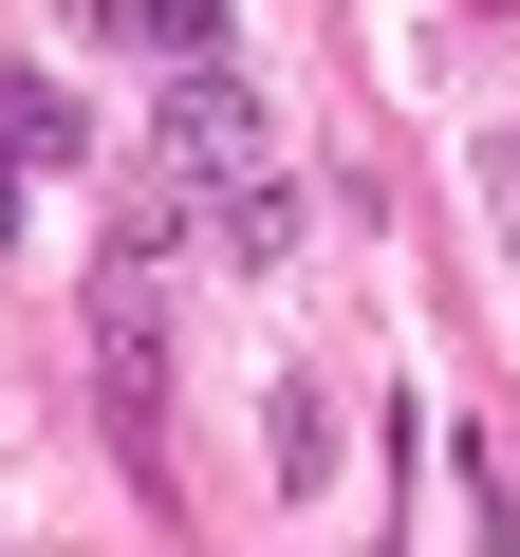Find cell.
<instances>
[{
    "label": "cell",
    "instance_id": "cell-6",
    "mask_svg": "<svg viewBox=\"0 0 520 557\" xmlns=\"http://www.w3.org/2000/svg\"><path fill=\"white\" fill-rule=\"evenodd\" d=\"M260 465H280V483H335V391H280V428H260Z\"/></svg>",
    "mask_w": 520,
    "mask_h": 557
},
{
    "label": "cell",
    "instance_id": "cell-5",
    "mask_svg": "<svg viewBox=\"0 0 520 557\" xmlns=\"http://www.w3.org/2000/svg\"><path fill=\"white\" fill-rule=\"evenodd\" d=\"M205 242L260 278V260H298V186H242V205H205Z\"/></svg>",
    "mask_w": 520,
    "mask_h": 557
},
{
    "label": "cell",
    "instance_id": "cell-1",
    "mask_svg": "<svg viewBox=\"0 0 520 557\" xmlns=\"http://www.w3.org/2000/svg\"><path fill=\"white\" fill-rule=\"evenodd\" d=\"M168 186L186 205H242V186H280V112H260V75H168Z\"/></svg>",
    "mask_w": 520,
    "mask_h": 557
},
{
    "label": "cell",
    "instance_id": "cell-2",
    "mask_svg": "<svg viewBox=\"0 0 520 557\" xmlns=\"http://www.w3.org/2000/svg\"><path fill=\"white\" fill-rule=\"evenodd\" d=\"M94 391L131 446H168V335H149V260H94Z\"/></svg>",
    "mask_w": 520,
    "mask_h": 557
},
{
    "label": "cell",
    "instance_id": "cell-3",
    "mask_svg": "<svg viewBox=\"0 0 520 557\" xmlns=\"http://www.w3.org/2000/svg\"><path fill=\"white\" fill-rule=\"evenodd\" d=\"M94 38H131V57H168V75H205L223 57V0H75Z\"/></svg>",
    "mask_w": 520,
    "mask_h": 557
},
{
    "label": "cell",
    "instance_id": "cell-7",
    "mask_svg": "<svg viewBox=\"0 0 520 557\" xmlns=\"http://www.w3.org/2000/svg\"><path fill=\"white\" fill-rule=\"evenodd\" d=\"M20 186H38V168H0V242H20Z\"/></svg>",
    "mask_w": 520,
    "mask_h": 557
},
{
    "label": "cell",
    "instance_id": "cell-4",
    "mask_svg": "<svg viewBox=\"0 0 520 557\" xmlns=\"http://www.w3.org/2000/svg\"><path fill=\"white\" fill-rule=\"evenodd\" d=\"M75 149H94V112L57 75H0V168H75Z\"/></svg>",
    "mask_w": 520,
    "mask_h": 557
}]
</instances>
